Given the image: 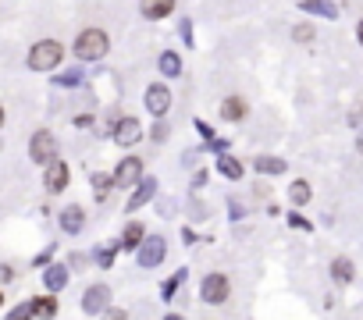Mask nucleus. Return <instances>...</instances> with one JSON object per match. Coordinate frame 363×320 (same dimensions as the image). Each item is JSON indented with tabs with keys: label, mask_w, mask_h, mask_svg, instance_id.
<instances>
[{
	"label": "nucleus",
	"mask_w": 363,
	"mask_h": 320,
	"mask_svg": "<svg viewBox=\"0 0 363 320\" xmlns=\"http://www.w3.org/2000/svg\"><path fill=\"white\" fill-rule=\"evenodd\" d=\"M61 61H64V47L57 39H39L29 50V68L32 72H54Z\"/></svg>",
	"instance_id": "obj_1"
},
{
	"label": "nucleus",
	"mask_w": 363,
	"mask_h": 320,
	"mask_svg": "<svg viewBox=\"0 0 363 320\" xmlns=\"http://www.w3.org/2000/svg\"><path fill=\"white\" fill-rule=\"evenodd\" d=\"M107 47H111V39H107L103 29H82L79 39H75V54L82 61H100L107 54Z\"/></svg>",
	"instance_id": "obj_2"
},
{
	"label": "nucleus",
	"mask_w": 363,
	"mask_h": 320,
	"mask_svg": "<svg viewBox=\"0 0 363 320\" xmlns=\"http://www.w3.org/2000/svg\"><path fill=\"white\" fill-rule=\"evenodd\" d=\"M29 157L36 164H57V139H54V132L39 128V132L32 136V142H29Z\"/></svg>",
	"instance_id": "obj_3"
},
{
	"label": "nucleus",
	"mask_w": 363,
	"mask_h": 320,
	"mask_svg": "<svg viewBox=\"0 0 363 320\" xmlns=\"http://www.w3.org/2000/svg\"><path fill=\"white\" fill-rule=\"evenodd\" d=\"M200 295H203V303L221 306L225 299L231 295V281H228L225 274H207V277H203V285H200Z\"/></svg>",
	"instance_id": "obj_4"
},
{
	"label": "nucleus",
	"mask_w": 363,
	"mask_h": 320,
	"mask_svg": "<svg viewBox=\"0 0 363 320\" xmlns=\"http://www.w3.org/2000/svg\"><path fill=\"white\" fill-rule=\"evenodd\" d=\"M146 111L154 114V118H164L171 111V93H167V85H149L146 89Z\"/></svg>",
	"instance_id": "obj_5"
},
{
	"label": "nucleus",
	"mask_w": 363,
	"mask_h": 320,
	"mask_svg": "<svg viewBox=\"0 0 363 320\" xmlns=\"http://www.w3.org/2000/svg\"><path fill=\"white\" fill-rule=\"evenodd\" d=\"M139 175H143V160H139V157H125V160L118 164V171H114V178H111V182L125 189V185H136Z\"/></svg>",
	"instance_id": "obj_6"
},
{
	"label": "nucleus",
	"mask_w": 363,
	"mask_h": 320,
	"mask_svg": "<svg viewBox=\"0 0 363 320\" xmlns=\"http://www.w3.org/2000/svg\"><path fill=\"white\" fill-rule=\"evenodd\" d=\"M82 310H85V313H100V310H111V288H107V285H93L90 292L82 295Z\"/></svg>",
	"instance_id": "obj_7"
},
{
	"label": "nucleus",
	"mask_w": 363,
	"mask_h": 320,
	"mask_svg": "<svg viewBox=\"0 0 363 320\" xmlns=\"http://www.w3.org/2000/svg\"><path fill=\"white\" fill-rule=\"evenodd\" d=\"M143 139V125L136 121V118H121L118 125H114V142L118 146H132V142H139Z\"/></svg>",
	"instance_id": "obj_8"
},
{
	"label": "nucleus",
	"mask_w": 363,
	"mask_h": 320,
	"mask_svg": "<svg viewBox=\"0 0 363 320\" xmlns=\"http://www.w3.org/2000/svg\"><path fill=\"white\" fill-rule=\"evenodd\" d=\"M68 178H72V175H68V164H61V160L50 164L47 175H43V182H47L50 192H64V189H68Z\"/></svg>",
	"instance_id": "obj_9"
},
{
	"label": "nucleus",
	"mask_w": 363,
	"mask_h": 320,
	"mask_svg": "<svg viewBox=\"0 0 363 320\" xmlns=\"http://www.w3.org/2000/svg\"><path fill=\"white\" fill-rule=\"evenodd\" d=\"M164 260V239H149L143 249H139V264L143 267H157Z\"/></svg>",
	"instance_id": "obj_10"
},
{
	"label": "nucleus",
	"mask_w": 363,
	"mask_h": 320,
	"mask_svg": "<svg viewBox=\"0 0 363 320\" xmlns=\"http://www.w3.org/2000/svg\"><path fill=\"white\" fill-rule=\"evenodd\" d=\"M29 310H32V317H39V320H54V317H57V299H54V295H36L32 303H29Z\"/></svg>",
	"instance_id": "obj_11"
},
{
	"label": "nucleus",
	"mask_w": 363,
	"mask_h": 320,
	"mask_svg": "<svg viewBox=\"0 0 363 320\" xmlns=\"http://www.w3.org/2000/svg\"><path fill=\"white\" fill-rule=\"evenodd\" d=\"M61 224H64V231H82V224H85V213H82V206H64L61 210Z\"/></svg>",
	"instance_id": "obj_12"
},
{
	"label": "nucleus",
	"mask_w": 363,
	"mask_h": 320,
	"mask_svg": "<svg viewBox=\"0 0 363 320\" xmlns=\"http://www.w3.org/2000/svg\"><path fill=\"white\" fill-rule=\"evenodd\" d=\"M221 114H225L228 121H242V114H246V103H242L239 96H231V100H225V103H221Z\"/></svg>",
	"instance_id": "obj_13"
},
{
	"label": "nucleus",
	"mask_w": 363,
	"mask_h": 320,
	"mask_svg": "<svg viewBox=\"0 0 363 320\" xmlns=\"http://www.w3.org/2000/svg\"><path fill=\"white\" fill-rule=\"evenodd\" d=\"M43 281H47V288H50V292L64 288V285H68V267H50V270H47V277H43Z\"/></svg>",
	"instance_id": "obj_14"
},
{
	"label": "nucleus",
	"mask_w": 363,
	"mask_h": 320,
	"mask_svg": "<svg viewBox=\"0 0 363 320\" xmlns=\"http://www.w3.org/2000/svg\"><path fill=\"white\" fill-rule=\"evenodd\" d=\"M289 200H292L295 206L310 203V182H292V189H289Z\"/></svg>",
	"instance_id": "obj_15"
},
{
	"label": "nucleus",
	"mask_w": 363,
	"mask_h": 320,
	"mask_svg": "<svg viewBox=\"0 0 363 320\" xmlns=\"http://www.w3.org/2000/svg\"><path fill=\"white\" fill-rule=\"evenodd\" d=\"M331 277H335V281H342V285H349L353 281V264L349 260H335L331 264Z\"/></svg>",
	"instance_id": "obj_16"
},
{
	"label": "nucleus",
	"mask_w": 363,
	"mask_h": 320,
	"mask_svg": "<svg viewBox=\"0 0 363 320\" xmlns=\"http://www.w3.org/2000/svg\"><path fill=\"white\" fill-rule=\"evenodd\" d=\"M256 167H260L264 175H278V171H285V160H278V157H260V160H256Z\"/></svg>",
	"instance_id": "obj_17"
},
{
	"label": "nucleus",
	"mask_w": 363,
	"mask_h": 320,
	"mask_svg": "<svg viewBox=\"0 0 363 320\" xmlns=\"http://www.w3.org/2000/svg\"><path fill=\"white\" fill-rule=\"evenodd\" d=\"M171 11H175V4H143V14L146 18H167Z\"/></svg>",
	"instance_id": "obj_18"
},
{
	"label": "nucleus",
	"mask_w": 363,
	"mask_h": 320,
	"mask_svg": "<svg viewBox=\"0 0 363 320\" xmlns=\"http://www.w3.org/2000/svg\"><path fill=\"white\" fill-rule=\"evenodd\" d=\"M139 242H143V224H128V228H125V246L136 249Z\"/></svg>",
	"instance_id": "obj_19"
},
{
	"label": "nucleus",
	"mask_w": 363,
	"mask_h": 320,
	"mask_svg": "<svg viewBox=\"0 0 363 320\" xmlns=\"http://www.w3.org/2000/svg\"><path fill=\"white\" fill-rule=\"evenodd\" d=\"M221 171L228 178H242V164L235 160V157H221Z\"/></svg>",
	"instance_id": "obj_20"
},
{
	"label": "nucleus",
	"mask_w": 363,
	"mask_h": 320,
	"mask_svg": "<svg viewBox=\"0 0 363 320\" xmlns=\"http://www.w3.org/2000/svg\"><path fill=\"white\" fill-rule=\"evenodd\" d=\"M160 72H164V75H178V57H175V54H164V57H160Z\"/></svg>",
	"instance_id": "obj_21"
},
{
	"label": "nucleus",
	"mask_w": 363,
	"mask_h": 320,
	"mask_svg": "<svg viewBox=\"0 0 363 320\" xmlns=\"http://www.w3.org/2000/svg\"><path fill=\"white\" fill-rule=\"evenodd\" d=\"M107 185H111V182H107L103 175H96V178H93V189H96V200H107Z\"/></svg>",
	"instance_id": "obj_22"
},
{
	"label": "nucleus",
	"mask_w": 363,
	"mask_h": 320,
	"mask_svg": "<svg viewBox=\"0 0 363 320\" xmlns=\"http://www.w3.org/2000/svg\"><path fill=\"white\" fill-rule=\"evenodd\" d=\"M295 39H299V43L313 39V25H299V29H295Z\"/></svg>",
	"instance_id": "obj_23"
},
{
	"label": "nucleus",
	"mask_w": 363,
	"mask_h": 320,
	"mask_svg": "<svg viewBox=\"0 0 363 320\" xmlns=\"http://www.w3.org/2000/svg\"><path fill=\"white\" fill-rule=\"evenodd\" d=\"M11 320H32V310H29V306H18V310L11 313Z\"/></svg>",
	"instance_id": "obj_24"
},
{
	"label": "nucleus",
	"mask_w": 363,
	"mask_h": 320,
	"mask_svg": "<svg viewBox=\"0 0 363 320\" xmlns=\"http://www.w3.org/2000/svg\"><path fill=\"white\" fill-rule=\"evenodd\" d=\"M8 281H14V270L4 264V267H0V285H8Z\"/></svg>",
	"instance_id": "obj_25"
},
{
	"label": "nucleus",
	"mask_w": 363,
	"mask_h": 320,
	"mask_svg": "<svg viewBox=\"0 0 363 320\" xmlns=\"http://www.w3.org/2000/svg\"><path fill=\"white\" fill-rule=\"evenodd\" d=\"M100 320H128V317H125V313H121V310H107V313H103V317H100Z\"/></svg>",
	"instance_id": "obj_26"
},
{
	"label": "nucleus",
	"mask_w": 363,
	"mask_h": 320,
	"mask_svg": "<svg viewBox=\"0 0 363 320\" xmlns=\"http://www.w3.org/2000/svg\"><path fill=\"white\" fill-rule=\"evenodd\" d=\"M356 149H360V153H363V132H360V139H356Z\"/></svg>",
	"instance_id": "obj_27"
},
{
	"label": "nucleus",
	"mask_w": 363,
	"mask_h": 320,
	"mask_svg": "<svg viewBox=\"0 0 363 320\" xmlns=\"http://www.w3.org/2000/svg\"><path fill=\"white\" fill-rule=\"evenodd\" d=\"M356 36H360V43H363V21H360V29H356Z\"/></svg>",
	"instance_id": "obj_28"
},
{
	"label": "nucleus",
	"mask_w": 363,
	"mask_h": 320,
	"mask_svg": "<svg viewBox=\"0 0 363 320\" xmlns=\"http://www.w3.org/2000/svg\"><path fill=\"white\" fill-rule=\"evenodd\" d=\"M164 320H185V317H175V313H171V317H164Z\"/></svg>",
	"instance_id": "obj_29"
},
{
	"label": "nucleus",
	"mask_w": 363,
	"mask_h": 320,
	"mask_svg": "<svg viewBox=\"0 0 363 320\" xmlns=\"http://www.w3.org/2000/svg\"><path fill=\"white\" fill-rule=\"evenodd\" d=\"M0 125H4V107H0Z\"/></svg>",
	"instance_id": "obj_30"
},
{
	"label": "nucleus",
	"mask_w": 363,
	"mask_h": 320,
	"mask_svg": "<svg viewBox=\"0 0 363 320\" xmlns=\"http://www.w3.org/2000/svg\"><path fill=\"white\" fill-rule=\"evenodd\" d=\"M0 306H4V295H0Z\"/></svg>",
	"instance_id": "obj_31"
}]
</instances>
